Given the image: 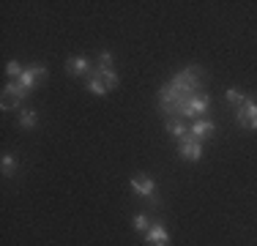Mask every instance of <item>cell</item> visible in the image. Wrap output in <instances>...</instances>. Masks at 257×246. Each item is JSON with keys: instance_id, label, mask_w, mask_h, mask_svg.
Here are the masks:
<instances>
[{"instance_id": "cell-6", "label": "cell", "mask_w": 257, "mask_h": 246, "mask_svg": "<svg viewBox=\"0 0 257 246\" xmlns=\"http://www.w3.org/2000/svg\"><path fill=\"white\" fill-rule=\"evenodd\" d=\"M20 101H22V93H20V88H17V82H9L3 88L0 107H3V109H17V107H20Z\"/></svg>"}, {"instance_id": "cell-5", "label": "cell", "mask_w": 257, "mask_h": 246, "mask_svg": "<svg viewBox=\"0 0 257 246\" xmlns=\"http://www.w3.org/2000/svg\"><path fill=\"white\" fill-rule=\"evenodd\" d=\"M178 153L186 159V162H200V159H203V145L189 134L186 140H181V143H178Z\"/></svg>"}, {"instance_id": "cell-15", "label": "cell", "mask_w": 257, "mask_h": 246, "mask_svg": "<svg viewBox=\"0 0 257 246\" xmlns=\"http://www.w3.org/2000/svg\"><path fill=\"white\" fill-rule=\"evenodd\" d=\"M17 172V159L11 156V153H3V175L11 178Z\"/></svg>"}, {"instance_id": "cell-16", "label": "cell", "mask_w": 257, "mask_h": 246, "mask_svg": "<svg viewBox=\"0 0 257 246\" xmlns=\"http://www.w3.org/2000/svg\"><path fill=\"white\" fill-rule=\"evenodd\" d=\"M224 98H227L230 104H235V107H241V104L246 101V96H243V93H241V90H238V88H230L227 93H224Z\"/></svg>"}, {"instance_id": "cell-11", "label": "cell", "mask_w": 257, "mask_h": 246, "mask_svg": "<svg viewBox=\"0 0 257 246\" xmlns=\"http://www.w3.org/2000/svg\"><path fill=\"white\" fill-rule=\"evenodd\" d=\"M93 71H96V77H99L101 82L107 85V90L118 88V74H115L112 69H93Z\"/></svg>"}, {"instance_id": "cell-2", "label": "cell", "mask_w": 257, "mask_h": 246, "mask_svg": "<svg viewBox=\"0 0 257 246\" xmlns=\"http://www.w3.org/2000/svg\"><path fill=\"white\" fill-rule=\"evenodd\" d=\"M132 189L137 192L140 197H145V200L151 202V205H159V197H156V183L154 178H148L145 172H137V175H132Z\"/></svg>"}, {"instance_id": "cell-1", "label": "cell", "mask_w": 257, "mask_h": 246, "mask_svg": "<svg viewBox=\"0 0 257 246\" xmlns=\"http://www.w3.org/2000/svg\"><path fill=\"white\" fill-rule=\"evenodd\" d=\"M203 93V69L192 66V69L178 71L159 93V104L164 112L175 115V118H186L189 104Z\"/></svg>"}, {"instance_id": "cell-9", "label": "cell", "mask_w": 257, "mask_h": 246, "mask_svg": "<svg viewBox=\"0 0 257 246\" xmlns=\"http://www.w3.org/2000/svg\"><path fill=\"white\" fill-rule=\"evenodd\" d=\"M213 132H216V123L213 120H194L192 126H189V134H192L197 143H203L208 134H213Z\"/></svg>"}, {"instance_id": "cell-18", "label": "cell", "mask_w": 257, "mask_h": 246, "mask_svg": "<svg viewBox=\"0 0 257 246\" xmlns=\"http://www.w3.org/2000/svg\"><path fill=\"white\" fill-rule=\"evenodd\" d=\"M99 69H112V55H109V52L99 55Z\"/></svg>"}, {"instance_id": "cell-4", "label": "cell", "mask_w": 257, "mask_h": 246, "mask_svg": "<svg viewBox=\"0 0 257 246\" xmlns=\"http://www.w3.org/2000/svg\"><path fill=\"white\" fill-rule=\"evenodd\" d=\"M235 115H238V123H241L243 129L257 132V104L252 101V98H246L241 107H235Z\"/></svg>"}, {"instance_id": "cell-3", "label": "cell", "mask_w": 257, "mask_h": 246, "mask_svg": "<svg viewBox=\"0 0 257 246\" xmlns=\"http://www.w3.org/2000/svg\"><path fill=\"white\" fill-rule=\"evenodd\" d=\"M36 79H39V82H41V79H47V69H44V66H30V69H25V71H22V77L17 79V88H20L22 98H25L28 90L36 85Z\"/></svg>"}, {"instance_id": "cell-12", "label": "cell", "mask_w": 257, "mask_h": 246, "mask_svg": "<svg viewBox=\"0 0 257 246\" xmlns=\"http://www.w3.org/2000/svg\"><path fill=\"white\" fill-rule=\"evenodd\" d=\"M88 90H90V93H93V96H107V85H104L101 79L96 77V71H93V74H90V77H88Z\"/></svg>"}, {"instance_id": "cell-7", "label": "cell", "mask_w": 257, "mask_h": 246, "mask_svg": "<svg viewBox=\"0 0 257 246\" xmlns=\"http://www.w3.org/2000/svg\"><path fill=\"white\" fill-rule=\"evenodd\" d=\"M66 71H69L71 77H85V79H88L90 74H93V69H90V60H88V58H71L69 63H66Z\"/></svg>"}, {"instance_id": "cell-13", "label": "cell", "mask_w": 257, "mask_h": 246, "mask_svg": "<svg viewBox=\"0 0 257 246\" xmlns=\"http://www.w3.org/2000/svg\"><path fill=\"white\" fill-rule=\"evenodd\" d=\"M132 224H134V230H137V232H143V235L151 230V227H154V224H151V219L145 216V213H137V216L132 219Z\"/></svg>"}, {"instance_id": "cell-10", "label": "cell", "mask_w": 257, "mask_h": 246, "mask_svg": "<svg viewBox=\"0 0 257 246\" xmlns=\"http://www.w3.org/2000/svg\"><path fill=\"white\" fill-rule=\"evenodd\" d=\"M164 129H167V134H170V137H175L178 143L189 137V126L183 120H167V123H164Z\"/></svg>"}, {"instance_id": "cell-14", "label": "cell", "mask_w": 257, "mask_h": 246, "mask_svg": "<svg viewBox=\"0 0 257 246\" xmlns=\"http://www.w3.org/2000/svg\"><path fill=\"white\" fill-rule=\"evenodd\" d=\"M36 120H39V118H36L33 109H22V112H20V126H22V129H33Z\"/></svg>"}, {"instance_id": "cell-8", "label": "cell", "mask_w": 257, "mask_h": 246, "mask_svg": "<svg viewBox=\"0 0 257 246\" xmlns=\"http://www.w3.org/2000/svg\"><path fill=\"white\" fill-rule=\"evenodd\" d=\"M145 246H170V235L162 224H154L145 232Z\"/></svg>"}, {"instance_id": "cell-17", "label": "cell", "mask_w": 257, "mask_h": 246, "mask_svg": "<svg viewBox=\"0 0 257 246\" xmlns=\"http://www.w3.org/2000/svg\"><path fill=\"white\" fill-rule=\"evenodd\" d=\"M22 71H25V69H22V66L17 63V60H9V63H6V74H9V77L20 79V77H22Z\"/></svg>"}]
</instances>
